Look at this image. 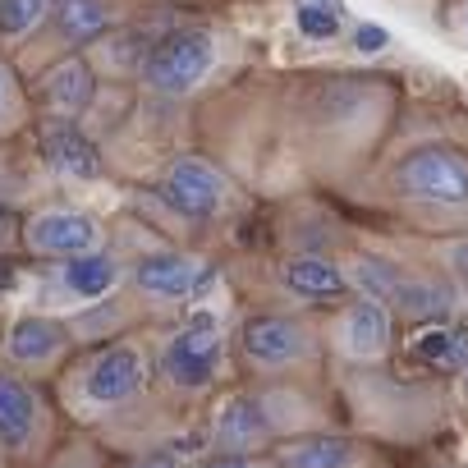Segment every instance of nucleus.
<instances>
[{"label": "nucleus", "instance_id": "f257e3e1", "mask_svg": "<svg viewBox=\"0 0 468 468\" xmlns=\"http://www.w3.org/2000/svg\"><path fill=\"white\" fill-rule=\"evenodd\" d=\"M390 202L422 229L468 234V152L454 143H418L386 175Z\"/></svg>", "mask_w": 468, "mask_h": 468}, {"label": "nucleus", "instance_id": "f03ea898", "mask_svg": "<svg viewBox=\"0 0 468 468\" xmlns=\"http://www.w3.org/2000/svg\"><path fill=\"white\" fill-rule=\"evenodd\" d=\"M234 358L253 381H308L326 363L322 317L249 308L234 326Z\"/></svg>", "mask_w": 468, "mask_h": 468}, {"label": "nucleus", "instance_id": "7ed1b4c3", "mask_svg": "<svg viewBox=\"0 0 468 468\" xmlns=\"http://www.w3.org/2000/svg\"><path fill=\"white\" fill-rule=\"evenodd\" d=\"M390 83L377 79H358V74H331L303 88L299 106H294V129L313 152H349L354 143H367L377 133V115L381 101H390L386 92Z\"/></svg>", "mask_w": 468, "mask_h": 468}, {"label": "nucleus", "instance_id": "20e7f679", "mask_svg": "<svg viewBox=\"0 0 468 468\" xmlns=\"http://www.w3.org/2000/svg\"><path fill=\"white\" fill-rule=\"evenodd\" d=\"M156 381V363L147 340L138 335H111L92 354L79 358L69 377V399L79 413H120L138 404Z\"/></svg>", "mask_w": 468, "mask_h": 468}, {"label": "nucleus", "instance_id": "39448f33", "mask_svg": "<svg viewBox=\"0 0 468 468\" xmlns=\"http://www.w3.org/2000/svg\"><path fill=\"white\" fill-rule=\"evenodd\" d=\"M156 197L188 225V229H211L225 225L244 211L249 193L234 179V170H225L216 156L207 152H179L161 165L156 175Z\"/></svg>", "mask_w": 468, "mask_h": 468}, {"label": "nucleus", "instance_id": "423d86ee", "mask_svg": "<svg viewBox=\"0 0 468 468\" xmlns=\"http://www.w3.org/2000/svg\"><path fill=\"white\" fill-rule=\"evenodd\" d=\"M225 354H229V335H225L220 317L216 313H188L152 349L156 381L175 395H207V390H216V381L225 372Z\"/></svg>", "mask_w": 468, "mask_h": 468}, {"label": "nucleus", "instance_id": "0eeeda50", "mask_svg": "<svg viewBox=\"0 0 468 468\" xmlns=\"http://www.w3.org/2000/svg\"><path fill=\"white\" fill-rule=\"evenodd\" d=\"M220 65V37L207 24H175L138 69V88L156 101H184L211 83Z\"/></svg>", "mask_w": 468, "mask_h": 468}, {"label": "nucleus", "instance_id": "6e6552de", "mask_svg": "<svg viewBox=\"0 0 468 468\" xmlns=\"http://www.w3.org/2000/svg\"><path fill=\"white\" fill-rule=\"evenodd\" d=\"M124 281H129L133 299L156 303V308H179V303H193L202 294V285L211 281V258L197 249L156 244V249L138 253L133 262H124Z\"/></svg>", "mask_w": 468, "mask_h": 468}, {"label": "nucleus", "instance_id": "1a4fd4ad", "mask_svg": "<svg viewBox=\"0 0 468 468\" xmlns=\"http://www.w3.org/2000/svg\"><path fill=\"white\" fill-rule=\"evenodd\" d=\"M124 19H129V0H51L42 28L24 47L42 51V65H51L69 51H83L88 42H97L101 33H111Z\"/></svg>", "mask_w": 468, "mask_h": 468}, {"label": "nucleus", "instance_id": "9d476101", "mask_svg": "<svg viewBox=\"0 0 468 468\" xmlns=\"http://www.w3.org/2000/svg\"><path fill=\"white\" fill-rule=\"evenodd\" d=\"M322 340H326V354L345 363H381L395 340V313L354 294L322 317Z\"/></svg>", "mask_w": 468, "mask_h": 468}, {"label": "nucleus", "instance_id": "9b49d317", "mask_svg": "<svg viewBox=\"0 0 468 468\" xmlns=\"http://www.w3.org/2000/svg\"><path fill=\"white\" fill-rule=\"evenodd\" d=\"M24 249L47 262H69L83 253H101L106 229L97 216H88L79 207H42L24 220Z\"/></svg>", "mask_w": 468, "mask_h": 468}, {"label": "nucleus", "instance_id": "f8f14e48", "mask_svg": "<svg viewBox=\"0 0 468 468\" xmlns=\"http://www.w3.org/2000/svg\"><path fill=\"white\" fill-rule=\"evenodd\" d=\"M281 294L299 308H335L345 299H354L349 281H345V267L340 258L322 253V249H294V253H281L276 267H271Z\"/></svg>", "mask_w": 468, "mask_h": 468}, {"label": "nucleus", "instance_id": "ddd939ff", "mask_svg": "<svg viewBox=\"0 0 468 468\" xmlns=\"http://www.w3.org/2000/svg\"><path fill=\"white\" fill-rule=\"evenodd\" d=\"M97 83L101 79L88 65V56L83 51H69V56H60V60H51V65H42L33 74L28 97L51 120H83L92 111V101H97Z\"/></svg>", "mask_w": 468, "mask_h": 468}, {"label": "nucleus", "instance_id": "4468645a", "mask_svg": "<svg viewBox=\"0 0 468 468\" xmlns=\"http://www.w3.org/2000/svg\"><path fill=\"white\" fill-rule=\"evenodd\" d=\"M0 354L15 372H51L74 354V331L60 317H19L0 340Z\"/></svg>", "mask_w": 468, "mask_h": 468}, {"label": "nucleus", "instance_id": "2eb2a0df", "mask_svg": "<svg viewBox=\"0 0 468 468\" xmlns=\"http://www.w3.org/2000/svg\"><path fill=\"white\" fill-rule=\"evenodd\" d=\"M170 28H175V24L147 28V24L124 19V24H115L111 33H101L97 42H88L83 56H88V65L97 69V79H111V83H120V79H138L143 60L152 56V47H156Z\"/></svg>", "mask_w": 468, "mask_h": 468}, {"label": "nucleus", "instance_id": "dca6fc26", "mask_svg": "<svg viewBox=\"0 0 468 468\" xmlns=\"http://www.w3.org/2000/svg\"><path fill=\"white\" fill-rule=\"evenodd\" d=\"M42 156L65 179H101V170H106L97 143L79 129V120H51V115H42Z\"/></svg>", "mask_w": 468, "mask_h": 468}, {"label": "nucleus", "instance_id": "f3484780", "mask_svg": "<svg viewBox=\"0 0 468 468\" xmlns=\"http://www.w3.org/2000/svg\"><path fill=\"white\" fill-rule=\"evenodd\" d=\"M37 431H42V409L33 386L15 367H0V445L28 454L37 445Z\"/></svg>", "mask_w": 468, "mask_h": 468}, {"label": "nucleus", "instance_id": "a211bd4d", "mask_svg": "<svg viewBox=\"0 0 468 468\" xmlns=\"http://www.w3.org/2000/svg\"><path fill=\"white\" fill-rule=\"evenodd\" d=\"M60 290L74 299V303H101L111 299V290L124 281V262L115 253H83V258H69L60 262Z\"/></svg>", "mask_w": 468, "mask_h": 468}, {"label": "nucleus", "instance_id": "6ab92c4d", "mask_svg": "<svg viewBox=\"0 0 468 468\" xmlns=\"http://www.w3.org/2000/svg\"><path fill=\"white\" fill-rule=\"evenodd\" d=\"M271 454H276L281 468H349L354 441L335 436V431H303V436L271 445Z\"/></svg>", "mask_w": 468, "mask_h": 468}, {"label": "nucleus", "instance_id": "aec40b11", "mask_svg": "<svg viewBox=\"0 0 468 468\" xmlns=\"http://www.w3.org/2000/svg\"><path fill=\"white\" fill-rule=\"evenodd\" d=\"M51 10V0H0V42H28Z\"/></svg>", "mask_w": 468, "mask_h": 468}, {"label": "nucleus", "instance_id": "412c9836", "mask_svg": "<svg viewBox=\"0 0 468 468\" xmlns=\"http://www.w3.org/2000/svg\"><path fill=\"white\" fill-rule=\"evenodd\" d=\"M340 0H299V10H294V24L303 37L313 42H331L340 37Z\"/></svg>", "mask_w": 468, "mask_h": 468}, {"label": "nucleus", "instance_id": "4be33fe9", "mask_svg": "<svg viewBox=\"0 0 468 468\" xmlns=\"http://www.w3.org/2000/svg\"><path fill=\"white\" fill-rule=\"evenodd\" d=\"M28 106H33V97L19 88V74L0 60V138H10L28 120Z\"/></svg>", "mask_w": 468, "mask_h": 468}, {"label": "nucleus", "instance_id": "5701e85b", "mask_svg": "<svg viewBox=\"0 0 468 468\" xmlns=\"http://www.w3.org/2000/svg\"><path fill=\"white\" fill-rule=\"evenodd\" d=\"M413 354H418L422 363H441V367H450V363H459V335L445 331V326H427V331H418Z\"/></svg>", "mask_w": 468, "mask_h": 468}, {"label": "nucleus", "instance_id": "b1692460", "mask_svg": "<svg viewBox=\"0 0 468 468\" xmlns=\"http://www.w3.org/2000/svg\"><path fill=\"white\" fill-rule=\"evenodd\" d=\"M188 468H281L276 463V454L271 450H262V454H216V450H207L197 463H188Z\"/></svg>", "mask_w": 468, "mask_h": 468}, {"label": "nucleus", "instance_id": "393cba45", "mask_svg": "<svg viewBox=\"0 0 468 468\" xmlns=\"http://www.w3.org/2000/svg\"><path fill=\"white\" fill-rule=\"evenodd\" d=\"M354 47H358V51H367V56H372V51H386V47H390V33H386V28H372V24H367V28H358Z\"/></svg>", "mask_w": 468, "mask_h": 468}, {"label": "nucleus", "instance_id": "a878e982", "mask_svg": "<svg viewBox=\"0 0 468 468\" xmlns=\"http://www.w3.org/2000/svg\"><path fill=\"white\" fill-rule=\"evenodd\" d=\"M133 468H184V463H179V459H175L170 450H156V454H147V459H138Z\"/></svg>", "mask_w": 468, "mask_h": 468}, {"label": "nucleus", "instance_id": "bb28decb", "mask_svg": "<svg viewBox=\"0 0 468 468\" xmlns=\"http://www.w3.org/2000/svg\"><path fill=\"white\" fill-rule=\"evenodd\" d=\"M349 468H372V463H363V459H358V454H354V459H349Z\"/></svg>", "mask_w": 468, "mask_h": 468}]
</instances>
